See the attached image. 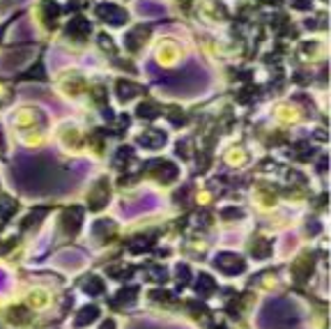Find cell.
Returning <instances> with one entry per match:
<instances>
[{
	"label": "cell",
	"instance_id": "obj_1",
	"mask_svg": "<svg viewBox=\"0 0 331 329\" xmlns=\"http://www.w3.org/2000/svg\"><path fill=\"white\" fill-rule=\"evenodd\" d=\"M297 320H299L297 309L288 299H272V302H267L258 318V323L265 329H290L294 327Z\"/></svg>",
	"mask_w": 331,
	"mask_h": 329
},
{
	"label": "cell",
	"instance_id": "obj_2",
	"mask_svg": "<svg viewBox=\"0 0 331 329\" xmlns=\"http://www.w3.org/2000/svg\"><path fill=\"white\" fill-rule=\"evenodd\" d=\"M214 267L221 269L223 274L235 276V274H239V272H244L246 262H244V258L237 253H219L214 258Z\"/></svg>",
	"mask_w": 331,
	"mask_h": 329
},
{
	"label": "cell",
	"instance_id": "obj_3",
	"mask_svg": "<svg viewBox=\"0 0 331 329\" xmlns=\"http://www.w3.org/2000/svg\"><path fill=\"white\" fill-rule=\"evenodd\" d=\"M81 223H83V207H76V205H72V207H67L65 212H62V221H60V226H62V230H65L67 237H72L79 233Z\"/></svg>",
	"mask_w": 331,
	"mask_h": 329
},
{
	"label": "cell",
	"instance_id": "obj_4",
	"mask_svg": "<svg viewBox=\"0 0 331 329\" xmlns=\"http://www.w3.org/2000/svg\"><path fill=\"white\" fill-rule=\"evenodd\" d=\"M147 170L161 182H168V180H175L177 177V166L170 162H150L147 164Z\"/></svg>",
	"mask_w": 331,
	"mask_h": 329
},
{
	"label": "cell",
	"instance_id": "obj_5",
	"mask_svg": "<svg viewBox=\"0 0 331 329\" xmlns=\"http://www.w3.org/2000/svg\"><path fill=\"white\" fill-rule=\"evenodd\" d=\"M108 203V182L101 180L97 187H94V191L90 194V207L94 209V212H99V209L106 207Z\"/></svg>",
	"mask_w": 331,
	"mask_h": 329
},
{
	"label": "cell",
	"instance_id": "obj_6",
	"mask_svg": "<svg viewBox=\"0 0 331 329\" xmlns=\"http://www.w3.org/2000/svg\"><path fill=\"white\" fill-rule=\"evenodd\" d=\"M115 235V223L111 219H99L92 226V237H97V242H108Z\"/></svg>",
	"mask_w": 331,
	"mask_h": 329
},
{
	"label": "cell",
	"instance_id": "obj_7",
	"mask_svg": "<svg viewBox=\"0 0 331 329\" xmlns=\"http://www.w3.org/2000/svg\"><path fill=\"white\" fill-rule=\"evenodd\" d=\"M136 297H138V288H136V286H126V288H122L118 295L111 299V306H115V309L129 306V304L136 302Z\"/></svg>",
	"mask_w": 331,
	"mask_h": 329
},
{
	"label": "cell",
	"instance_id": "obj_8",
	"mask_svg": "<svg viewBox=\"0 0 331 329\" xmlns=\"http://www.w3.org/2000/svg\"><path fill=\"white\" fill-rule=\"evenodd\" d=\"M81 290L90 297H97V295H104V292H106V283H104V279H99V276H85V279L81 281Z\"/></svg>",
	"mask_w": 331,
	"mask_h": 329
},
{
	"label": "cell",
	"instance_id": "obj_9",
	"mask_svg": "<svg viewBox=\"0 0 331 329\" xmlns=\"http://www.w3.org/2000/svg\"><path fill=\"white\" fill-rule=\"evenodd\" d=\"M313 262H315V258H313L311 253L308 255H304V258H299L297 262H294V279H297L299 283H304L308 276H311V272H313Z\"/></svg>",
	"mask_w": 331,
	"mask_h": 329
},
{
	"label": "cell",
	"instance_id": "obj_10",
	"mask_svg": "<svg viewBox=\"0 0 331 329\" xmlns=\"http://www.w3.org/2000/svg\"><path fill=\"white\" fill-rule=\"evenodd\" d=\"M99 318V309L97 306H83V309L76 313V318H74V325L76 327H85V325L94 323Z\"/></svg>",
	"mask_w": 331,
	"mask_h": 329
},
{
	"label": "cell",
	"instance_id": "obj_11",
	"mask_svg": "<svg viewBox=\"0 0 331 329\" xmlns=\"http://www.w3.org/2000/svg\"><path fill=\"white\" fill-rule=\"evenodd\" d=\"M216 290V281H214L209 274H200L198 281H196V292L198 297H209Z\"/></svg>",
	"mask_w": 331,
	"mask_h": 329
},
{
	"label": "cell",
	"instance_id": "obj_12",
	"mask_svg": "<svg viewBox=\"0 0 331 329\" xmlns=\"http://www.w3.org/2000/svg\"><path fill=\"white\" fill-rule=\"evenodd\" d=\"M138 143L143 145V148H161L166 143V136H164V131H147V134H143V136H138Z\"/></svg>",
	"mask_w": 331,
	"mask_h": 329
},
{
	"label": "cell",
	"instance_id": "obj_13",
	"mask_svg": "<svg viewBox=\"0 0 331 329\" xmlns=\"http://www.w3.org/2000/svg\"><path fill=\"white\" fill-rule=\"evenodd\" d=\"M251 255L253 258H269L272 255V242L267 240V237H258L255 242L251 244Z\"/></svg>",
	"mask_w": 331,
	"mask_h": 329
},
{
	"label": "cell",
	"instance_id": "obj_14",
	"mask_svg": "<svg viewBox=\"0 0 331 329\" xmlns=\"http://www.w3.org/2000/svg\"><path fill=\"white\" fill-rule=\"evenodd\" d=\"M152 244H154V237H145V235L131 237V242H129V251H131V253H143V251H147Z\"/></svg>",
	"mask_w": 331,
	"mask_h": 329
},
{
	"label": "cell",
	"instance_id": "obj_15",
	"mask_svg": "<svg viewBox=\"0 0 331 329\" xmlns=\"http://www.w3.org/2000/svg\"><path fill=\"white\" fill-rule=\"evenodd\" d=\"M19 209V205H16V201L14 198H9V196H5L2 201H0V219L2 221H7V219H12V214Z\"/></svg>",
	"mask_w": 331,
	"mask_h": 329
},
{
	"label": "cell",
	"instance_id": "obj_16",
	"mask_svg": "<svg viewBox=\"0 0 331 329\" xmlns=\"http://www.w3.org/2000/svg\"><path fill=\"white\" fill-rule=\"evenodd\" d=\"M48 214V207H41V209H33V212H30V214L26 216V221L21 223V228L26 230V228H30V226H35V223L37 221H41V219H44V216Z\"/></svg>",
	"mask_w": 331,
	"mask_h": 329
},
{
	"label": "cell",
	"instance_id": "obj_17",
	"mask_svg": "<svg viewBox=\"0 0 331 329\" xmlns=\"http://www.w3.org/2000/svg\"><path fill=\"white\" fill-rule=\"evenodd\" d=\"M147 279H152V281H157V283L168 281V269L159 267V265H150V267H147Z\"/></svg>",
	"mask_w": 331,
	"mask_h": 329
},
{
	"label": "cell",
	"instance_id": "obj_18",
	"mask_svg": "<svg viewBox=\"0 0 331 329\" xmlns=\"http://www.w3.org/2000/svg\"><path fill=\"white\" fill-rule=\"evenodd\" d=\"M136 92H138V87L131 85V83H126V81H120L118 83V97L122 101H126L129 97H136Z\"/></svg>",
	"mask_w": 331,
	"mask_h": 329
},
{
	"label": "cell",
	"instance_id": "obj_19",
	"mask_svg": "<svg viewBox=\"0 0 331 329\" xmlns=\"http://www.w3.org/2000/svg\"><path fill=\"white\" fill-rule=\"evenodd\" d=\"M7 316H9V320H12V323H26L28 318H30V313H28L26 309H23V306H14V309H9V313H7Z\"/></svg>",
	"mask_w": 331,
	"mask_h": 329
},
{
	"label": "cell",
	"instance_id": "obj_20",
	"mask_svg": "<svg viewBox=\"0 0 331 329\" xmlns=\"http://www.w3.org/2000/svg\"><path fill=\"white\" fill-rule=\"evenodd\" d=\"M108 272H111V276H115V279H131L133 276V267H129V265H115V267H111Z\"/></svg>",
	"mask_w": 331,
	"mask_h": 329
},
{
	"label": "cell",
	"instance_id": "obj_21",
	"mask_svg": "<svg viewBox=\"0 0 331 329\" xmlns=\"http://www.w3.org/2000/svg\"><path fill=\"white\" fill-rule=\"evenodd\" d=\"M177 281H179V286H184V283L191 281V269L186 267L184 262H179L177 265Z\"/></svg>",
	"mask_w": 331,
	"mask_h": 329
},
{
	"label": "cell",
	"instance_id": "obj_22",
	"mask_svg": "<svg viewBox=\"0 0 331 329\" xmlns=\"http://www.w3.org/2000/svg\"><path fill=\"white\" fill-rule=\"evenodd\" d=\"M221 216H223V219H228V221H235V219H242V216H244V212H242V209H237V207H225L223 212H221Z\"/></svg>",
	"mask_w": 331,
	"mask_h": 329
},
{
	"label": "cell",
	"instance_id": "obj_23",
	"mask_svg": "<svg viewBox=\"0 0 331 329\" xmlns=\"http://www.w3.org/2000/svg\"><path fill=\"white\" fill-rule=\"evenodd\" d=\"M131 157H133L131 148H122L118 152V157H115V164H118V166H124V162H126V159H131Z\"/></svg>",
	"mask_w": 331,
	"mask_h": 329
},
{
	"label": "cell",
	"instance_id": "obj_24",
	"mask_svg": "<svg viewBox=\"0 0 331 329\" xmlns=\"http://www.w3.org/2000/svg\"><path fill=\"white\" fill-rule=\"evenodd\" d=\"M138 115L140 118H154V115H157V106H154V104H143Z\"/></svg>",
	"mask_w": 331,
	"mask_h": 329
},
{
	"label": "cell",
	"instance_id": "obj_25",
	"mask_svg": "<svg viewBox=\"0 0 331 329\" xmlns=\"http://www.w3.org/2000/svg\"><path fill=\"white\" fill-rule=\"evenodd\" d=\"M150 297L157 299V302H170V299H172V295H170V292H166V290H152Z\"/></svg>",
	"mask_w": 331,
	"mask_h": 329
},
{
	"label": "cell",
	"instance_id": "obj_26",
	"mask_svg": "<svg viewBox=\"0 0 331 329\" xmlns=\"http://www.w3.org/2000/svg\"><path fill=\"white\" fill-rule=\"evenodd\" d=\"M196 223H198V226H209V212H198V214H196Z\"/></svg>",
	"mask_w": 331,
	"mask_h": 329
},
{
	"label": "cell",
	"instance_id": "obj_27",
	"mask_svg": "<svg viewBox=\"0 0 331 329\" xmlns=\"http://www.w3.org/2000/svg\"><path fill=\"white\" fill-rule=\"evenodd\" d=\"M186 306H189V309H193V313H196V316H198V313H203V311H207L205 306H203V304H198V302H189Z\"/></svg>",
	"mask_w": 331,
	"mask_h": 329
},
{
	"label": "cell",
	"instance_id": "obj_28",
	"mask_svg": "<svg viewBox=\"0 0 331 329\" xmlns=\"http://www.w3.org/2000/svg\"><path fill=\"white\" fill-rule=\"evenodd\" d=\"M12 247H14V240H9V242H5V244H0V253H7Z\"/></svg>",
	"mask_w": 331,
	"mask_h": 329
},
{
	"label": "cell",
	"instance_id": "obj_29",
	"mask_svg": "<svg viewBox=\"0 0 331 329\" xmlns=\"http://www.w3.org/2000/svg\"><path fill=\"white\" fill-rule=\"evenodd\" d=\"M99 329H115V323H113V320H106V323L101 325Z\"/></svg>",
	"mask_w": 331,
	"mask_h": 329
},
{
	"label": "cell",
	"instance_id": "obj_30",
	"mask_svg": "<svg viewBox=\"0 0 331 329\" xmlns=\"http://www.w3.org/2000/svg\"><path fill=\"white\" fill-rule=\"evenodd\" d=\"M0 286H5V274L0 272Z\"/></svg>",
	"mask_w": 331,
	"mask_h": 329
},
{
	"label": "cell",
	"instance_id": "obj_31",
	"mask_svg": "<svg viewBox=\"0 0 331 329\" xmlns=\"http://www.w3.org/2000/svg\"><path fill=\"white\" fill-rule=\"evenodd\" d=\"M5 148V138H2V134H0V150Z\"/></svg>",
	"mask_w": 331,
	"mask_h": 329
},
{
	"label": "cell",
	"instance_id": "obj_32",
	"mask_svg": "<svg viewBox=\"0 0 331 329\" xmlns=\"http://www.w3.org/2000/svg\"><path fill=\"white\" fill-rule=\"evenodd\" d=\"M214 329H225V327H214Z\"/></svg>",
	"mask_w": 331,
	"mask_h": 329
}]
</instances>
